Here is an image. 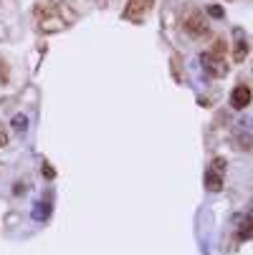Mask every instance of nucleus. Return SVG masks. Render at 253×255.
<instances>
[{"label":"nucleus","mask_w":253,"mask_h":255,"mask_svg":"<svg viewBox=\"0 0 253 255\" xmlns=\"http://www.w3.org/2000/svg\"><path fill=\"white\" fill-rule=\"evenodd\" d=\"M200 63H203V68H205V74H210V76H226V74H228L226 61H223L221 56L210 53V51L200 53Z\"/></svg>","instance_id":"obj_2"},{"label":"nucleus","mask_w":253,"mask_h":255,"mask_svg":"<svg viewBox=\"0 0 253 255\" xmlns=\"http://www.w3.org/2000/svg\"><path fill=\"white\" fill-rule=\"evenodd\" d=\"M10 124H13V129H15L18 134H25V131H28V117H25V114H13Z\"/></svg>","instance_id":"obj_10"},{"label":"nucleus","mask_w":253,"mask_h":255,"mask_svg":"<svg viewBox=\"0 0 253 255\" xmlns=\"http://www.w3.org/2000/svg\"><path fill=\"white\" fill-rule=\"evenodd\" d=\"M33 220H48V215H51V202L48 200H43V202H38L33 207Z\"/></svg>","instance_id":"obj_9"},{"label":"nucleus","mask_w":253,"mask_h":255,"mask_svg":"<svg viewBox=\"0 0 253 255\" xmlns=\"http://www.w3.org/2000/svg\"><path fill=\"white\" fill-rule=\"evenodd\" d=\"M233 141H236V147L238 149H251L253 147V119L243 117L233 124V131H231Z\"/></svg>","instance_id":"obj_1"},{"label":"nucleus","mask_w":253,"mask_h":255,"mask_svg":"<svg viewBox=\"0 0 253 255\" xmlns=\"http://www.w3.org/2000/svg\"><path fill=\"white\" fill-rule=\"evenodd\" d=\"M213 169L223 174V169H226V159H223V157H218V159H213Z\"/></svg>","instance_id":"obj_11"},{"label":"nucleus","mask_w":253,"mask_h":255,"mask_svg":"<svg viewBox=\"0 0 253 255\" xmlns=\"http://www.w3.org/2000/svg\"><path fill=\"white\" fill-rule=\"evenodd\" d=\"M248 104H251V89H248L246 84H238V86L231 91V106L241 112V109H246Z\"/></svg>","instance_id":"obj_6"},{"label":"nucleus","mask_w":253,"mask_h":255,"mask_svg":"<svg viewBox=\"0 0 253 255\" xmlns=\"http://www.w3.org/2000/svg\"><path fill=\"white\" fill-rule=\"evenodd\" d=\"M233 35H236V46H233V58L241 63L243 58H246V53H248V43H246V35H243V30L241 28H236L233 30Z\"/></svg>","instance_id":"obj_8"},{"label":"nucleus","mask_w":253,"mask_h":255,"mask_svg":"<svg viewBox=\"0 0 253 255\" xmlns=\"http://www.w3.org/2000/svg\"><path fill=\"white\" fill-rule=\"evenodd\" d=\"M3 147H8V131H5V127L0 124V149Z\"/></svg>","instance_id":"obj_12"},{"label":"nucleus","mask_w":253,"mask_h":255,"mask_svg":"<svg viewBox=\"0 0 253 255\" xmlns=\"http://www.w3.org/2000/svg\"><path fill=\"white\" fill-rule=\"evenodd\" d=\"M183 28L188 30V35H193V38H198V35H205L208 33V23H205V15L200 10H190L183 20Z\"/></svg>","instance_id":"obj_3"},{"label":"nucleus","mask_w":253,"mask_h":255,"mask_svg":"<svg viewBox=\"0 0 253 255\" xmlns=\"http://www.w3.org/2000/svg\"><path fill=\"white\" fill-rule=\"evenodd\" d=\"M208 13H210L213 18H223V8H221V5H210Z\"/></svg>","instance_id":"obj_13"},{"label":"nucleus","mask_w":253,"mask_h":255,"mask_svg":"<svg viewBox=\"0 0 253 255\" xmlns=\"http://www.w3.org/2000/svg\"><path fill=\"white\" fill-rule=\"evenodd\" d=\"M205 190H208V192H221V190H223V174L215 172L213 167L205 172Z\"/></svg>","instance_id":"obj_7"},{"label":"nucleus","mask_w":253,"mask_h":255,"mask_svg":"<svg viewBox=\"0 0 253 255\" xmlns=\"http://www.w3.org/2000/svg\"><path fill=\"white\" fill-rule=\"evenodd\" d=\"M150 10H152V0H129L127 8H124V20L139 23Z\"/></svg>","instance_id":"obj_4"},{"label":"nucleus","mask_w":253,"mask_h":255,"mask_svg":"<svg viewBox=\"0 0 253 255\" xmlns=\"http://www.w3.org/2000/svg\"><path fill=\"white\" fill-rule=\"evenodd\" d=\"M43 174H46V177L51 179V177H53V169H51V167H43Z\"/></svg>","instance_id":"obj_14"},{"label":"nucleus","mask_w":253,"mask_h":255,"mask_svg":"<svg viewBox=\"0 0 253 255\" xmlns=\"http://www.w3.org/2000/svg\"><path fill=\"white\" fill-rule=\"evenodd\" d=\"M236 223H238L236 238H238V240H251V238H253V205L248 207V212H243V215L236 217Z\"/></svg>","instance_id":"obj_5"}]
</instances>
